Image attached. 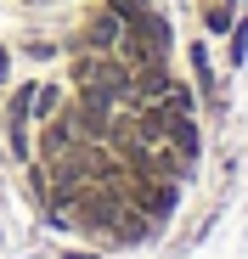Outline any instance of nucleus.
<instances>
[{"label":"nucleus","mask_w":248,"mask_h":259,"mask_svg":"<svg viewBox=\"0 0 248 259\" xmlns=\"http://www.w3.org/2000/svg\"><path fill=\"white\" fill-rule=\"evenodd\" d=\"M118 39H124V12L113 6V0H107V6L85 23V34H79V46H85V51H113L118 46Z\"/></svg>","instance_id":"obj_1"},{"label":"nucleus","mask_w":248,"mask_h":259,"mask_svg":"<svg viewBox=\"0 0 248 259\" xmlns=\"http://www.w3.org/2000/svg\"><path fill=\"white\" fill-rule=\"evenodd\" d=\"M203 23H209V28L220 34V28L231 23V0H203Z\"/></svg>","instance_id":"obj_2"},{"label":"nucleus","mask_w":248,"mask_h":259,"mask_svg":"<svg viewBox=\"0 0 248 259\" xmlns=\"http://www.w3.org/2000/svg\"><path fill=\"white\" fill-rule=\"evenodd\" d=\"M6 68H12V57H6V46H0V79H6Z\"/></svg>","instance_id":"obj_3"}]
</instances>
